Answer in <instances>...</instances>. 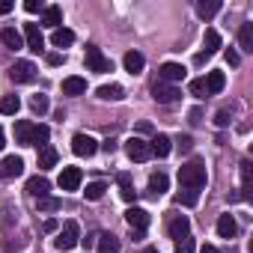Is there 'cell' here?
I'll list each match as a JSON object with an SVG mask.
<instances>
[{"label":"cell","mask_w":253,"mask_h":253,"mask_svg":"<svg viewBox=\"0 0 253 253\" xmlns=\"http://www.w3.org/2000/svg\"><path fill=\"white\" fill-rule=\"evenodd\" d=\"M149 152H152L155 158H167V155L173 152V140H170L167 134H155V137L149 140Z\"/></svg>","instance_id":"5bb4252c"},{"label":"cell","mask_w":253,"mask_h":253,"mask_svg":"<svg viewBox=\"0 0 253 253\" xmlns=\"http://www.w3.org/2000/svg\"><path fill=\"white\" fill-rule=\"evenodd\" d=\"M81 179H84V173H81V167H63V173H60V188L63 191H78L81 188Z\"/></svg>","instance_id":"8fae6325"},{"label":"cell","mask_w":253,"mask_h":253,"mask_svg":"<svg viewBox=\"0 0 253 253\" xmlns=\"http://www.w3.org/2000/svg\"><path fill=\"white\" fill-rule=\"evenodd\" d=\"M72 152H75L78 158H92V155L98 152V140L89 137V134H75V137H72Z\"/></svg>","instance_id":"277c9868"},{"label":"cell","mask_w":253,"mask_h":253,"mask_svg":"<svg viewBox=\"0 0 253 253\" xmlns=\"http://www.w3.org/2000/svg\"><path fill=\"white\" fill-rule=\"evenodd\" d=\"M143 253H158V250H155V247H146V250H143Z\"/></svg>","instance_id":"681fc988"},{"label":"cell","mask_w":253,"mask_h":253,"mask_svg":"<svg viewBox=\"0 0 253 253\" xmlns=\"http://www.w3.org/2000/svg\"><path fill=\"white\" fill-rule=\"evenodd\" d=\"M179 149L188 152V149H191V137H182V140H179Z\"/></svg>","instance_id":"bcb514c9"},{"label":"cell","mask_w":253,"mask_h":253,"mask_svg":"<svg viewBox=\"0 0 253 253\" xmlns=\"http://www.w3.org/2000/svg\"><path fill=\"white\" fill-rule=\"evenodd\" d=\"M18 110H21L18 95H3V98H0V113H3V116H15Z\"/></svg>","instance_id":"f546056e"},{"label":"cell","mask_w":253,"mask_h":253,"mask_svg":"<svg viewBox=\"0 0 253 253\" xmlns=\"http://www.w3.org/2000/svg\"><path fill=\"white\" fill-rule=\"evenodd\" d=\"M0 42H3L9 51H21L24 48V36L15 27H3V30H0Z\"/></svg>","instance_id":"9a60e30c"},{"label":"cell","mask_w":253,"mask_h":253,"mask_svg":"<svg viewBox=\"0 0 253 253\" xmlns=\"http://www.w3.org/2000/svg\"><path fill=\"white\" fill-rule=\"evenodd\" d=\"M203 48H206V51H203V54L197 57V63H206V60H209L211 54H217V48H220V33H217L214 27H209V30H206V39H203Z\"/></svg>","instance_id":"7c38bea8"},{"label":"cell","mask_w":253,"mask_h":253,"mask_svg":"<svg viewBox=\"0 0 253 253\" xmlns=\"http://www.w3.org/2000/svg\"><path fill=\"white\" fill-rule=\"evenodd\" d=\"M51 45H54V48H69V45H75V33H72L69 27H57V30L51 33Z\"/></svg>","instance_id":"7402d4cb"},{"label":"cell","mask_w":253,"mask_h":253,"mask_svg":"<svg viewBox=\"0 0 253 253\" xmlns=\"http://www.w3.org/2000/svg\"><path fill=\"white\" fill-rule=\"evenodd\" d=\"M214 125H217V128H226V125H229V113H226V110H217Z\"/></svg>","instance_id":"b9f144b4"},{"label":"cell","mask_w":253,"mask_h":253,"mask_svg":"<svg viewBox=\"0 0 253 253\" xmlns=\"http://www.w3.org/2000/svg\"><path fill=\"white\" fill-rule=\"evenodd\" d=\"M48 137H51V128L48 125H33V146H48Z\"/></svg>","instance_id":"d6a6232c"},{"label":"cell","mask_w":253,"mask_h":253,"mask_svg":"<svg viewBox=\"0 0 253 253\" xmlns=\"http://www.w3.org/2000/svg\"><path fill=\"white\" fill-rule=\"evenodd\" d=\"M42 24L57 30V27L63 24V9H60V6H45V12H42Z\"/></svg>","instance_id":"484cf974"},{"label":"cell","mask_w":253,"mask_h":253,"mask_svg":"<svg viewBox=\"0 0 253 253\" xmlns=\"http://www.w3.org/2000/svg\"><path fill=\"white\" fill-rule=\"evenodd\" d=\"M176 253H194V238L188 235V238H182V241H176Z\"/></svg>","instance_id":"f35d334b"},{"label":"cell","mask_w":253,"mask_h":253,"mask_svg":"<svg viewBox=\"0 0 253 253\" xmlns=\"http://www.w3.org/2000/svg\"><path fill=\"white\" fill-rule=\"evenodd\" d=\"M188 89H191V95H194V98H206V95H209V92H206V81H203V78H194Z\"/></svg>","instance_id":"8d00e7d4"},{"label":"cell","mask_w":253,"mask_h":253,"mask_svg":"<svg viewBox=\"0 0 253 253\" xmlns=\"http://www.w3.org/2000/svg\"><path fill=\"white\" fill-rule=\"evenodd\" d=\"M6 146V134H3V128H0V149Z\"/></svg>","instance_id":"c3c4849f"},{"label":"cell","mask_w":253,"mask_h":253,"mask_svg":"<svg viewBox=\"0 0 253 253\" xmlns=\"http://www.w3.org/2000/svg\"><path fill=\"white\" fill-rule=\"evenodd\" d=\"M235 232H238L235 217H232V214H220V217H217V235H220V238H235Z\"/></svg>","instance_id":"603a6c76"},{"label":"cell","mask_w":253,"mask_h":253,"mask_svg":"<svg viewBox=\"0 0 253 253\" xmlns=\"http://www.w3.org/2000/svg\"><path fill=\"white\" fill-rule=\"evenodd\" d=\"M30 107H33V113H39V116H42V113L48 110V95H42V92H36V95L30 98Z\"/></svg>","instance_id":"d590c367"},{"label":"cell","mask_w":253,"mask_h":253,"mask_svg":"<svg viewBox=\"0 0 253 253\" xmlns=\"http://www.w3.org/2000/svg\"><path fill=\"white\" fill-rule=\"evenodd\" d=\"M57 209H60V203H57V200H51V197L39 200V211H57Z\"/></svg>","instance_id":"60d3db41"},{"label":"cell","mask_w":253,"mask_h":253,"mask_svg":"<svg viewBox=\"0 0 253 253\" xmlns=\"http://www.w3.org/2000/svg\"><path fill=\"white\" fill-rule=\"evenodd\" d=\"M122 66H125V72H128V75H140V72H143V66H146V60H143V54L128 51V54L122 57Z\"/></svg>","instance_id":"e0dca14e"},{"label":"cell","mask_w":253,"mask_h":253,"mask_svg":"<svg viewBox=\"0 0 253 253\" xmlns=\"http://www.w3.org/2000/svg\"><path fill=\"white\" fill-rule=\"evenodd\" d=\"M24 9L33 15V12H45V3L42 0H24Z\"/></svg>","instance_id":"ab89813d"},{"label":"cell","mask_w":253,"mask_h":253,"mask_svg":"<svg viewBox=\"0 0 253 253\" xmlns=\"http://www.w3.org/2000/svg\"><path fill=\"white\" fill-rule=\"evenodd\" d=\"M0 173L9 176V179H15V176H21V173H24V161H21L18 155H6V158H3V164H0Z\"/></svg>","instance_id":"2e32d148"},{"label":"cell","mask_w":253,"mask_h":253,"mask_svg":"<svg viewBox=\"0 0 253 253\" xmlns=\"http://www.w3.org/2000/svg\"><path fill=\"white\" fill-rule=\"evenodd\" d=\"M116 182H119V194H122V200H125V203H134L137 191H134V185H131V176H128V173H119Z\"/></svg>","instance_id":"cb8c5ba5"},{"label":"cell","mask_w":253,"mask_h":253,"mask_svg":"<svg viewBox=\"0 0 253 253\" xmlns=\"http://www.w3.org/2000/svg\"><path fill=\"white\" fill-rule=\"evenodd\" d=\"M9 78H12L15 84H33V81H36V66H33L30 60H18V63L9 69Z\"/></svg>","instance_id":"5b68a950"},{"label":"cell","mask_w":253,"mask_h":253,"mask_svg":"<svg viewBox=\"0 0 253 253\" xmlns=\"http://www.w3.org/2000/svg\"><path fill=\"white\" fill-rule=\"evenodd\" d=\"M158 75H161V84H173V86H176L179 81H185V75H188V69H185L182 63H164Z\"/></svg>","instance_id":"ba28073f"},{"label":"cell","mask_w":253,"mask_h":253,"mask_svg":"<svg viewBox=\"0 0 253 253\" xmlns=\"http://www.w3.org/2000/svg\"><path fill=\"white\" fill-rule=\"evenodd\" d=\"M241 182H244V200H250V161H241Z\"/></svg>","instance_id":"74e56055"},{"label":"cell","mask_w":253,"mask_h":253,"mask_svg":"<svg viewBox=\"0 0 253 253\" xmlns=\"http://www.w3.org/2000/svg\"><path fill=\"white\" fill-rule=\"evenodd\" d=\"M57 149L54 146H42L39 149V170H51V167H57Z\"/></svg>","instance_id":"4316f807"},{"label":"cell","mask_w":253,"mask_h":253,"mask_svg":"<svg viewBox=\"0 0 253 253\" xmlns=\"http://www.w3.org/2000/svg\"><path fill=\"white\" fill-rule=\"evenodd\" d=\"M48 191H51V182H48L45 176H33V179L27 182V194H30V197L45 200V197H48Z\"/></svg>","instance_id":"d6986e66"},{"label":"cell","mask_w":253,"mask_h":253,"mask_svg":"<svg viewBox=\"0 0 253 253\" xmlns=\"http://www.w3.org/2000/svg\"><path fill=\"white\" fill-rule=\"evenodd\" d=\"M12 12V0H0V15H9Z\"/></svg>","instance_id":"ee69618b"},{"label":"cell","mask_w":253,"mask_h":253,"mask_svg":"<svg viewBox=\"0 0 253 253\" xmlns=\"http://www.w3.org/2000/svg\"><path fill=\"white\" fill-rule=\"evenodd\" d=\"M98 253H119V238L110 232H101L98 235Z\"/></svg>","instance_id":"f1b7e54d"},{"label":"cell","mask_w":253,"mask_h":253,"mask_svg":"<svg viewBox=\"0 0 253 253\" xmlns=\"http://www.w3.org/2000/svg\"><path fill=\"white\" fill-rule=\"evenodd\" d=\"M203 81H206V92H209V95H217V92L226 86V78H223V72H217V69H214V72H209Z\"/></svg>","instance_id":"ffe728a7"},{"label":"cell","mask_w":253,"mask_h":253,"mask_svg":"<svg viewBox=\"0 0 253 253\" xmlns=\"http://www.w3.org/2000/svg\"><path fill=\"white\" fill-rule=\"evenodd\" d=\"M81 244V226H78V220H66L63 223V229L57 232V238H54V247L57 250H75Z\"/></svg>","instance_id":"7a4b0ae2"},{"label":"cell","mask_w":253,"mask_h":253,"mask_svg":"<svg viewBox=\"0 0 253 253\" xmlns=\"http://www.w3.org/2000/svg\"><path fill=\"white\" fill-rule=\"evenodd\" d=\"M167 232H170V238H173V241H182V238H188V235H191V220H188L185 214H176V217H170Z\"/></svg>","instance_id":"9c48e42d"},{"label":"cell","mask_w":253,"mask_h":253,"mask_svg":"<svg viewBox=\"0 0 253 253\" xmlns=\"http://www.w3.org/2000/svg\"><path fill=\"white\" fill-rule=\"evenodd\" d=\"M125 220H128V226H131L134 232H146V226H149V211L131 206L128 211H125Z\"/></svg>","instance_id":"30bf717a"},{"label":"cell","mask_w":253,"mask_h":253,"mask_svg":"<svg viewBox=\"0 0 253 253\" xmlns=\"http://www.w3.org/2000/svg\"><path fill=\"white\" fill-rule=\"evenodd\" d=\"M84 92H86V78L72 75L63 81V95H84Z\"/></svg>","instance_id":"44dd1931"},{"label":"cell","mask_w":253,"mask_h":253,"mask_svg":"<svg viewBox=\"0 0 253 253\" xmlns=\"http://www.w3.org/2000/svg\"><path fill=\"white\" fill-rule=\"evenodd\" d=\"M238 48L247 51V54H253V24H241V30H238Z\"/></svg>","instance_id":"83f0119b"},{"label":"cell","mask_w":253,"mask_h":253,"mask_svg":"<svg viewBox=\"0 0 253 253\" xmlns=\"http://www.w3.org/2000/svg\"><path fill=\"white\" fill-rule=\"evenodd\" d=\"M197 200H200L197 191H179V194H176V203H179V206H188V209L197 206Z\"/></svg>","instance_id":"e575fe53"},{"label":"cell","mask_w":253,"mask_h":253,"mask_svg":"<svg viewBox=\"0 0 253 253\" xmlns=\"http://www.w3.org/2000/svg\"><path fill=\"white\" fill-rule=\"evenodd\" d=\"M86 69L89 72H98V75H104V72H113V63L101 54V48H95V45H89L86 48Z\"/></svg>","instance_id":"3957f363"},{"label":"cell","mask_w":253,"mask_h":253,"mask_svg":"<svg viewBox=\"0 0 253 253\" xmlns=\"http://www.w3.org/2000/svg\"><path fill=\"white\" fill-rule=\"evenodd\" d=\"M226 63H229V66H238V63H241L238 51H232V48H229V51H226Z\"/></svg>","instance_id":"7bdbcfd3"},{"label":"cell","mask_w":253,"mask_h":253,"mask_svg":"<svg viewBox=\"0 0 253 253\" xmlns=\"http://www.w3.org/2000/svg\"><path fill=\"white\" fill-rule=\"evenodd\" d=\"M125 155H128L131 161H149L152 152H149V143L143 137H131V140H125Z\"/></svg>","instance_id":"52a82bcc"},{"label":"cell","mask_w":253,"mask_h":253,"mask_svg":"<svg viewBox=\"0 0 253 253\" xmlns=\"http://www.w3.org/2000/svg\"><path fill=\"white\" fill-rule=\"evenodd\" d=\"M104 191H107V185H104V182H89V185H86V191H84V197H86V200H101V197H104Z\"/></svg>","instance_id":"836d02e7"},{"label":"cell","mask_w":253,"mask_h":253,"mask_svg":"<svg viewBox=\"0 0 253 253\" xmlns=\"http://www.w3.org/2000/svg\"><path fill=\"white\" fill-rule=\"evenodd\" d=\"M200 253H217V247H214V244H203Z\"/></svg>","instance_id":"7dc6e473"},{"label":"cell","mask_w":253,"mask_h":253,"mask_svg":"<svg viewBox=\"0 0 253 253\" xmlns=\"http://www.w3.org/2000/svg\"><path fill=\"white\" fill-rule=\"evenodd\" d=\"M60 63H63L60 54H48V66H60Z\"/></svg>","instance_id":"f6af8a7d"},{"label":"cell","mask_w":253,"mask_h":253,"mask_svg":"<svg viewBox=\"0 0 253 253\" xmlns=\"http://www.w3.org/2000/svg\"><path fill=\"white\" fill-rule=\"evenodd\" d=\"M167 185H170V179H167L164 173H152V176H149V191H152L155 197H161V194L167 191Z\"/></svg>","instance_id":"1f68e13d"},{"label":"cell","mask_w":253,"mask_h":253,"mask_svg":"<svg viewBox=\"0 0 253 253\" xmlns=\"http://www.w3.org/2000/svg\"><path fill=\"white\" fill-rule=\"evenodd\" d=\"M152 98L158 101V104H173V101H179L182 98V89L179 86H173V84H155L152 86Z\"/></svg>","instance_id":"8992f818"},{"label":"cell","mask_w":253,"mask_h":253,"mask_svg":"<svg viewBox=\"0 0 253 253\" xmlns=\"http://www.w3.org/2000/svg\"><path fill=\"white\" fill-rule=\"evenodd\" d=\"M179 185H182V191H197L200 194L206 188V164L200 158L182 164L179 167Z\"/></svg>","instance_id":"6da1fadb"},{"label":"cell","mask_w":253,"mask_h":253,"mask_svg":"<svg viewBox=\"0 0 253 253\" xmlns=\"http://www.w3.org/2000/svg\"><path fill=\"white\" fill-rule=\"evenodd\" d=\"M24 42H27V48L36 51V54L45 48V36H42L39 24H24Z\"/></svg>","instance_id":"4fadbf2b"},{"label":"cell","mask_w":253,"mask_h":253,"mask_svg":"<svg viewBox=\"0 0 253 253\" xmlns=\"http://www.w3.org/2000/svg\"><path fill=\"white\" fill-rule=\"evenodd\" d=\"M95 92H98V98H104V101H119V98H125V89H122L119 84H104V86H98Z\"/></svg>","instance_id":"d4e9b609"},{"label":"cell","mask_w":253,"mask_h":253,"mask_svg":"<svg viewBox=\"0 0 253 253\" xmlns=\"http://www.w3.org/2000/svg\"><path fill=\"white\" fill-rule=\"evenodd\" d=\"M15 143H21V146H33V122H27V119L15 122Z\"/></svg>","instance_id":"ac0fdd59"},{"label":"cell","mask_w":253,"mask_h":253,"mask_svg":"<svg viewBox=\"0 0 253 253\" xmlns=\"http://www.w3.org/2000/svg\"><path fill=\"white\" fill-rule=\"evenodd\" d=\"M220 12V3L217 0H200L197 3V15L200 18H211V15H217Z\"/></svg>","instance_id":"4dcf8cb0"}]
</instances>
